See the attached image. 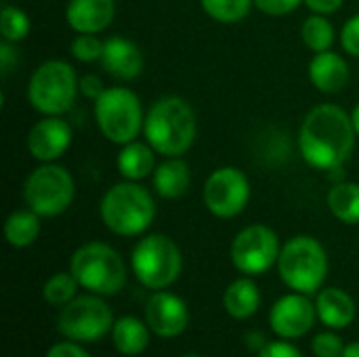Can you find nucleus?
<instances>
[{"mask_svg":"<svg viewBox=\"0 0 359 357\" xmlns=\"http://www.w3.org/2000/svg\"><path fill=\"white\" fill-rule=\"evenodd\" d=\"M355 135L351 116L345 109L339 105H318L301 124L299 147L311 168L334 170L353 151Z\"/></svg>","mask_w":359,"mask_h":357,"instance_id":"1","label":"nucleus"},{"mask_svg":"<svg viewBox=\"0 0 359 357\" xmlns=\"http://www.w3.org/2000/svg\"><path fill=\"white\" fill-rule=\"evenodd\" d=\"M198 133L196 112L181 97H162L158 99L143 122L145 141L154 147L156 154L166 158H177L185 154Z\"/></svg>","mask_w":359,"mask_h":357,"instance_id":"2","label":"nucleus"},{"mask_svg":"<svg viewBox=\"0 0 359 357\" xmlns=\"http://www.w3.org/2000/svg\"><path fill=\"white\" fill-rule=\"evenodd\" d=\"M101 219L105 227L124 238L141 236L156 217L151 194L137 181L111 185L101 200Z\"/></svg>","mask_w":359,"mask_h":357,"instance_id":"3","label":"nucleus"},{"mask_svg":"<svg viewBox=\"0 0 359 357\" xmlns=\"http://www.w3.org/2000/svg\"><path fill=\"white\" fill-rule=\"evenodd\" d=\"M69 271L78 280L80 288L111 297L126 284V265L122 257L103 242H88L80 246L69 261Z\"/></svg>","mask_w":359,"mask_h":357,"instance_id":"4","label":"nucleus"},{"mask_svg":"<svg viewBox=\"0 0 359 357\" xmlns=\"http://www.w3.org/2000/svg\"><path fill=\"white\" fill-rule=\"evenodd\" d=\"M278 271L282 282L294 292L313 295L328 276V255L316 238L294 236L280 250Z\"/></svg>","mask_w":359,"mask_h":357,"instance_id":"5","label":"nucleus"},{"mask_svg":"<svg viewBox=\"0 0 359 357\" xmlns=\"http://www.w3.org/2000/svg\"><path fill=\"white\" fill-rule=\"evenodd\" d=\"M80 90V80L69 63L53 59L44 61L29 78L27 101L44 116H61L72 109L76 95Z\"/></svg>","mask_w":359,"mask_h":357,"instance_id":"6","label":"nucleus"},{"mask_svg":"<svg viewBox=\"0 0 359 357\" xmlns=\"http://www.w3.org/2000/svg\"><path fill=\"white\" fill-rule=\"evenodd\" d=\"M130 265L135 278L149 290H164L177 282L183 269V257L179 246L162 234L145 236L137 242Z\"/></svg>","mask_w":359,"mask_h":357,"instance_id":"7","label":"nucleus"},{"mask_svg":"<svg viewBox=\"0 0 359 357\" xmlns=\"http://www.w3.org/2000/svg\"><path fill=\"white\" fill-rule=\"evenodd\" d=\"M95 120L103 137L116 145L135 141L143 128L145 116L139 97L124 86H111L95 101Z\"/></svg>","mask_w":359,"mask_h":357,"instance_id":"8","label":"nucleus"},{"mask_svg":"<svg viewBox=\"0 0 359 357\" xmlns=\"http://www.w3.org/2000/svg\"><path fill=\"white\" fill-rule=\"evenodd\" d=\"M23 200L36 215L57 217L65 213L74 200V179L63 166L44 162L25 179Z\"/></svg>","mask_w":359,"mask_h":357,"instance_id":"9","label":"nucleus"},{"mask_svg":"<svg viewBox=\"0 0 359 357\" xmlns=\"http://www.w3.org/2000/svg\"><path fill=\"white\" fill-rule=\"evenodd\" d=\"M114 324L116 322L111 307L93 292L88 297H76L74 301H69L61 309L57 320L59 332L67 341L76 343H95L109 335Z\"/></svg>","mask_w":359,"mask_h":357,"instance_id":"10","label":"nucleus"},{"mask_svg":"<svg viewBox=\"0 0 359 357\" xmlns=\"http://www.w3.org/2000/svg\"><path fill=\"white\" fill-rule=\"evenodd\" d=\"M280 238L267 225H248L231 242L229 257L233 267L244 276H261L280 259Z\"/></svg>","mask_w":359,"mask_h":357,"instance_id":"11","label":"nucleus"},{"mask_svg":"<svg viewBox=\"0 0 359 357\" xmlns=\"http://www.w3.org/2000/svg\"><path fill=\"white\" fill-rule=\"evenodd\" d=\"M250 200L248 177L236 166L217 168L204 183V204L219 219L238 217Z\"/></svg>","mask_w":359,"mask_h":357,"instance_id":"12","label":"nucleus"},{"mask_svg":"<svg viewBox=\"0 0 359 357\" xmlns=\"http://www.w3.org/2000/svg\"><path fill=\"white\" fill-rule=\"evenodd\" d=\"M318 320L316 305L303 292H292L278 299L269 311L271 330L286 341L305 337Z\"/></svg>","mask_w":359,"mask_h":357,"instance_id":"13","label":"nucleus"},{"mask_svg":"<svg viewBox=\"0 0 359 357\" xmlns=\"http://www.w3.org/2000/svg\"><path fill=\"white\" fill-rule=\"evenodd\" d=\"M145 322L156 337L177 339L187 330L189 309L181 297L166 290H156L145 303Z\"/></svg>","mask_w":359,"mask_h":357,"instance_id":"14","label":"nucleus"},{"mask_svg":"<svg viewBox=\"0 0 359 357\" xmlns=\"http://www.w3.org/2000/svg\"><path fill=\"white\" fill-rule=\"evenodd\" d=\"M72 143V128L59 116H46L27 133V149L40 162H53L65 154Z\"/></svg>","mask_w":359,"mask_h":357,"instance_id":"15","label":"nucleus"},{"mask_svg":"<svg viewBox=\"0 0 359 357\" xmlns=\"http://www.w3.org/2000/svg\"><path fill=\"white\" fill-rule=\"evenodd\" d=\"M101 65L118 80H135L143 72V53L133 40L124 36H111L103 44Z\"/></svg>","mask_w":359,"mask_h":357,"instance_id":"16","label":"nucleus"},{"mask_svg":"<svg viewBox=\"0 0 359 357\" xmlns=\"http://www.w3.org/2000/svg\"><path fill=\"white\" fill-rule=\"evenodd\" d=\"M116 15L114 0H69L65 8L67 25L78 34L103 32Z\"/></svg>","mask_w":359,"mask_h":357,"instance_id":"17","label":"nucleus"},{"mask_svg":"<svg viewBox=\"0 0 359 357\" xmlns=\"http://www.w3.org/2000/svg\"><path fill=\"white\" fill-rule=\"evenodd\" d=\"M309 80L322 93H339L349 82V65L332 50L316 53L309 63Z\"/></svg>","mask_w":359,"mask_h":357,"instance_id":"18","label":"nucleus"},{"mask_svg":"<svg viewBox=\"0 0 359 357\" xmlns=\"http://www.w3.org/2000/svg\"><path fill=\"white\" fill-rule=\"evenodd\" d=\"M316 311L324 326L332 330H341L355 320L358 307L349 292L341 288H324L316 299Z\"/></svg>","mask_w":359,"mask_h":357,"instance_id":"19","label":"nucleus"},{"mask_svg":"<svg viewBox=\"0 0 359 357\" xmlns=\"http://www.w3.org/2000/svg\"><path fill=\"white\" fill-rule=\"evenodd\" d=\"M191 183L189 166L179 156L168 158L154 170V189L164 200H177L187 194Z\"/></svg>","mask_w":359,"mask_h":357,"instance_id":"20","label":"nucleus"},{"mask_svg":"<svg viewBox=\"0 0 359 357\" xmlns=\"http://www.w3.org/2000/svg\"><path fill=\"white\" fill-rule=\"evenodd\" d=\"M223 305L225 311L233 320H248L252 318L259 307H261V292L259 286L250 278H240L233 280L223 295Z\"/></svg>","mask_w":359,"mask_h":357,"instance_id":"21","label":"nucleus"},{"mask_svg":"<svg viewBox=\"0 0 359 357\" xmlns=\"http://www.w3.org/2000/svg\"><path fill=\"white\" fill-rule=\"evenodd\" d=\"M116 164H118L120 175L126 181H141L145 177H149L156 168L154 147L149 143L130 141V143L122 145Z\"/></svg>","mask_w":359,"mask_h":357,"instance_id":"22","label":"nucleus"},{"mask_svg":"<svg viewBox=\"0 0 359 357\" xmlns=\"http://www.w3.org/2000/svg\"><path fill=\"white\" fill-rule=\"evenodd\" d=\"M149 335L151 330L147 322H141L133 316L120 318L111 328L114 347L122 356H141L149 345Z\"/></svg>","mask_w":359,"mask_h":357,"instance_id":"23","label":"nucleus"},{"mask_svg":"<svg viewBox=\"0 0 359 357\" xmlns=\"http://www.w3.org/2000/svg\"><path fill=\"white\" fill-rule=\"evenodd\" d=\"M40 236V215L34 210H15L4 223V238L13 248H27Z\"/></svg>","mask_w":359,"mask_h":357,"instance_id":"24","label":"nucleus"},{"mask_svg":"<svg viewBox=\"0 0 359 357\" xmlns=\"http://www.w3.org/2000/svg\"><path fill=\"white\" fill-rule=\"evenodd\" d=\"M328 208L330 213L347 223V225H358L359 223V183L343 181L337 183L328 191Z\"/></svg>","mask_w":359,"mask_h":357,"instance_id":"25","label":"nucleus"},{"mask_svg":"<svg viewBox=\"0 0 359 357\" xmlns=\"http://www.w3.org/2000/svg\"><path fill=\"white\" fill-rule=\"evenodd\" d=\"M301 36H303V42L307 44V48H311L313 53H324V50H330V46L334 42V27L326 19V15L316 13L303 21Z\"/></svg>","mask_w":359,"mask_h":357,"instance_id":"26","label":"nucleus"},{"mask_svg":"<svg viewBox=\"0 0 359 357\" xmlns=\"http://www.w3.org/2000/svg\"><path fill=\"white\" fill-rule=\"evenodd\" d=\"M80 284L78 280L74 278L72 271H61V274H55L46 280L44 288H42V297L48 305H55V307H65L69 301L76 299V292H78Z\"/></svg>","mask_w":359,"mask_h":357,"instance_id":"27","label":"nucleus"},{"mask_svg":"<svg viewBox=\"0 0 359 357\" xmlns=\"http://www.w3.org/2000/svg\"><path fill=\"white\" fill-rule=\"evenodd\" d=\"M204 13L219 23H238L248 17L255 0H200Z\"/></svg>","mask_w":359,"mask_h":357,"instance_id":"28","label":"nucleus"},{"mask_svg":"<svg viewBox=\"0 0 359 357\" xmlns=\"http://www.w3.org/2000/svg\"><path fill=\"white\" fill-rule=\"evenodd\" d=\"M32 29V23H29V17L17 8V6H11L6 4L0 13V32H2V40L6 42H21Z\"/></svg>","mask_w":359,"mask_h":357,"instance_id":"29","label":"nucleus"},{"mask_svg":"<svg viewBox=\"0 0 359 357\" xmlns=\"http://www.w3.org/2000/svg\"><path fill=\"white\" fill-rule=\"evenodd\" d=\"M103 44L95 34H80L74 38L72 42V55L82 61V63H93V61H101L103 55Z\"/></svg>","mask_w":359,"mask_h":357,"instance_id":"30","label":"nucleus"},{"mask_svg":"<svg viewBox=\"0 0 359 357\" xmlns=\"http://www.w3.org/2000/svg\"><path fill=\"white\" fill-rule=\"evenodd\" d=\"M311 351L316 357H341L345 351V343L334 332H320L311 341Z\"/></svg>","mask_w":359,"mask_h":357,"instance_id":"31","label":"nucleus"},{"mask_svg":"<svg viewBox=\"0 0 359 357\" xmlns=\"http://www.w3.org/2000/svg\"><path fill=\"white\" fill-rule=\"evenodd\" d=\"M341 44L345 53L359 57V13L353 15L341 29Z\"/></svg>","mask_w":359,"mask_h":357,"instance_id":"32","label":"nucleus"},{"mask_svg":"<svg viewBox=\"0 0 359 357\" xmlns=\"http://www.w3.org/2000/svg\"><path fill=\"white\" fill-rule=\"evenodd\" d=\"M303 0H255V6L271 17H282L292 13Z\"/></svg>","mask_w":359,"mask_h":357,"instance_id":"33","label":"nucleus"},{"mask_svg":"<svg viewBox=\"0 0 359 357\" xmlns=\"http://www.w3.org/2000/svg\"><path fill=\"white\" fill-rule=\"evenodd\" d=\"M259 357H303V353L292 343H288L286 339H282V341L267 343L259 351Z\"/></svg>","mask_w":359,"mask_h":357,"instance_id":"34","label":"nucleus"},{"mask_svg":"<svg viewBox=\"0 0 359 357\" xmlns=\"http://www.w3.org/2000/svg\"><path fill=\"white\" fill-rule=\"evenodd\" d=\"M44 357H90L84 347H80L76 341H63L53 345Z\"/></svg>","mask_w":359,"mask_h":357,"instance_id":"35","label":"nucleus"},{"mask_svg":"<svg viewBox=\"0 0 359 357\" xmlns=\"http://www.w3.org/2000/svg\"><path fill=\"white\" fill-rule=\"evenodd\" d=\"M80 90H82V95H84V97H88V99L97 101L105 88H103L101 78H97V76H93V74H86L84 78H80Z\"/></svg>","mask_w":359,"mask_h":357,"instance_id":"36","label":"nucleus"},{"mask_svg":"<svg viewBox=\"0 0 359 357\" xmlns=\"http://www.w3.org/2000/svg\"><path fill=\"white\" fill-rule=\"evenodd\" d=\"M307 4V8H311L318 15H332L337 13L345 0H303Z\"/></svg>","mask_w":359,"mask_h":357,"instance_id":"37","label":"nucleus"},{"mask_svg":"<svg viewBox=\"0 0 359 357\" xmlns=\"http://www.w3.org/2000/svg\"><path fill=\"white\" fill-rule=\"evenodd\" d=\"M13 53H15V50H13L11 42L2 40V44H0V63H2V72H4V74L11 69V61L15 59V55H13Z\"/></svg>","mask_w":359,"mask_h":357,"instance_id":"38","label":"nucleus"},{"mask_svg":"<svg viewBox=\"0 0 359 357\" xmlns=\"http://www.w3.org/2000/svg\"><path fill=\"white\" fill-rule=\"evenodd\" d=\"M244 341H246V347H248L250 351H252V349H255V351H261V349L267 345V341H265V337H263L261 332H248Z\"/></svg>","mask_w":359,"mask_h":357,"instance_id":"39","label":"nucleus"},{"mask_svg":"<svg viewBox=\"0 0 359 357\" xmlns=\"http://www.w3.org/2000/svg\"><path fill=\"white\" fill-rule=\"evenodd\" d=\"M341 357H359V341L358 343H349L345 345V351Z\"/></svg>","mask_w":359,"mask_h":357,"instance_id":"40","label":"nucleus"},{"mask_svg":"<svg viewBox=\"0 0 359 357\" xmlns=\"http://www.w3.org/2000/svg\"><path fill=\"white\" fill-rule=\"evenodd\" d=\"M351 122H353V128H355V133H358L359 137V103L358 107L353 109V114H351Z\"/></svg>","mask_w":359,"mask_h":357,"instance_id":"41","label":"nucleus"},{"mask_svg":"<svg viewBox=\"0 0 359 357\" xmlns=\"http://www.w3.org/2000/svg\"><path fill=\"white\" fill-rule=\"evenodd\" d=\"M183 357H200V356H183Z\"/></svg>","mask_w":359,"mask_h":357,"instance_id":"42","label":"nucleus"}]
</instances>
